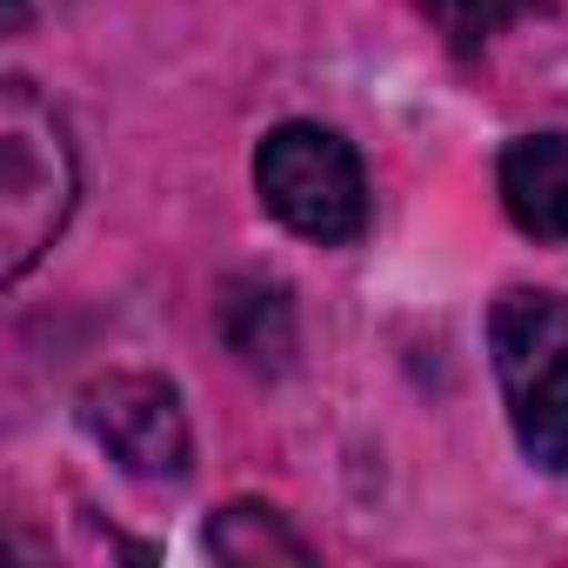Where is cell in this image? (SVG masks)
Returning <instances> with one entry per match:
<instances>
[{
    "instance_id": "cell-4",
    "label": "cell",
    "mask_w": 568,
    "mask_h": 568,
    "mask_svg": "<svg viewBox=\"0 0 568 568\" xmlns=\"http://www.w3.org/2000/svg\"><path fill=\"white\" fill-rule=\"evenodd\" d=\"M88 442L128 468L134 481H174L187 475V455H194V428H187V408H181V388L161 382V375H141V368H108L81 388L74 402Z\"/></svg>"
},
{
    "instance_id": "cell-6",
    "label": "cell",
    "mask_w": 568,
    "mask_h": 568,
    "mask_svg": "<svg viewBox=\"0 0 568 568\" xmlns=\"http://www.w3.org/2000/svg\"><path fill=\"white\" fill-rule=\"evenodd\" d=\"M207 548L234 568H261V561H315V548L288 528V515L267 501H227L207 521Z\"/></svg>"
},
{
    "instance_id": "cell-1",
    "label": "cell",
    "mask_w": 568,
    "mask_h": 568,
    "mask_svg": "<svg viewBox=\"0 0 568 568\" xmlns=\"http://www.w3.org/2000/svg\"><path fill=\"white\" fill-rule=\"evenodd\" d=\"M481 335L521 462L541 475H568V295L501 288Z\"/></svg>"
},
{
    "instance_id": "cell-5",
    "label": "cell",
    "mask_w": 568,
    "mask_h": 568,
    "mask_svg": "<svg viewBox=\"0 0 568 568\" xmlns=\"http://www.w3.org/2000/svg\"><path fill=\"white\" fill-rule=\"evenodd\" d=\"M495 194L528 241H568V134H515L495 161Z\"/></svg>"
},
{
    "instance_id": "cell-2",
    "label": "cell",
    "mask_w": 568,
    "mask_h": 568,
    "mask_svg": "<svg viewBox=\"0 0 568 568\" xmlns=\"http://www.w3.org/2000/svg\"><path fill=\"white\" fill-rule=\"evenodd\" d=\"M81 201V168L68 121L34 81H0V281H21L68 227Z\"/></svg>"
},
{
    "instance_id": "cell-3",
    "label": "cell",
    "mask_w": 568,
    "mask_h": 568,
    "mask_svg": "<svg viewBox=\"0 0 568 568\" xmlns=\"http://www.w3.org/2000/svg\"><path fill=\"white\" fill-rule=\"evenodd\" d=\"M261 207L315 247H348L368 234V174L362 154L322 121H281L254 148Z\"/></svg>"
}]
</instances>
